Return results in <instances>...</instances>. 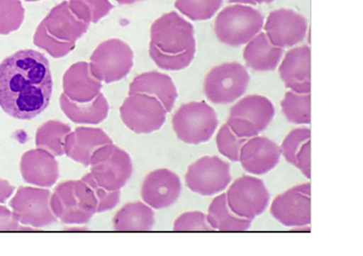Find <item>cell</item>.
Here are the masks:
<instances>
[{"label":"cell","instance_id":"6da1fadb","mask_svg":"<svg viewBox=\"0 0 363 256\" xmlns=\"http://www.w3.org/2000/svg\"><path fill=\"white\" fill-rule=\"evenodd\" d=\"M50 64L43 53L24 49L0 64V107L11 117L28 121L50 103Z\"/></svg>","mask_w":363,"mask_h":256},{"label":"cell","instance_id":"7a4b0ae2","mask_svg":"<svg viewBox=\"0 0 363 256\" xmlns=\"http://www.w3.org/2000/svg\"><path fill=\"white\" fill-rule=\"evenodd\" d=\"M196 51L194 27L176 11L164 13L152 23L150 56L160 69L181 71L187 68Z\"/></svg>","mask_w":363,"mask_h":256},{"label":"cell","instance_id":"3957f363","mask_svg":"<svg viewBox=\"0 0 363 256\" xmlns=\"http://www.w3.org/2000/svg\"><path fill=\"white\" fill-rule=\"evenodd\" d=\"M89 26L73 13L68 1H64L41 21L35 33L34 44L59 59L74 50L77 40L88 31Z\"/></svg>","mask_w":363,"mask_h":256},{"label":"cell","instance_id":"277c9868","mask_svg":"<svg viewBox=\"0 0 363 256\" xmlns=\"http://www.w3.org/2000/svg\"><path fill=\"white\" fill-rule=\"evenodd\" d=\"M263 16L253 7L234 5L224 8L214 23V32L222 43L240 47L261 32Z\"/></svg>","mask_w":363,"mask_h":256},{"label":"cell","instance_id":"5b68a950","mask_svg":"<svg viewBox=\"0 0 363 256\" xmlns=\"http://www.w3.org/2000/svg\"><path fill=\"white\" fill-rule=\"evenodd\" d=\"M218 125L216 111L205 101L185 103L172 117V128L177 138L195 145L208 142Z\"/></svg>","mask_w":363,"mask_h":256},{"label":"cell","instance_id":"8992f818","mask_svg":"<svg viewBox=\"0 0 363 256\" xmlns=\"http://www.w3.org/2000/svg\"><path fill=\"white\" fill-rule=\"evenodd\" d=\"M274 115V106L267 98L250 94L230 107L226 123L238 138H253L266 130Z\"/></svg>","mask_w":363,"mask_h":256},{"label":"cell","instance_id":"52a82bcc","mask_svg":"<svg viewBox=\"0 0 363 256\" xmlns=\"http://www.w3.org/2000/svg\"><path fill=\"white\" fill-rule=\"evenodd\" d=\"M134 52L130 45L119 39L103 41L91 55L93 75L106 84L125 78L134 65Z\"/></svg>","mask_w":363,"mask_h":256},{"label":"cell","instance_id":"ba28073f","mask_svg":"<svg viewBox=\"0 0 363 256\" xmlns=\"http://www.w3.org/2000/svg\"><path fill=\"white\" fill-rule=\"evenodd\" d=\"M247 69L237 62L213 67L206 76L203 90L214 104H230L241 97L249 86Z\"/></svg>","mask_w":363,"mask_h":256},{"label":"cell","instance_id":"9c48e42d","mask_svg":"<svg viewBox=\"0 0 363 256\" xmlns=\"http://www.w3.org/2000/svg\"><path fill=\"white\" fill-rule=\"evenodd\" d=\"M119 111L123 123L136 134L159 130L167 113L158 99L143 93L129 94Z\"/></svg>","mask_w":363,"mask_h":256},{"label":"cell","instance_id":"30bf717a","mask_svg":"<svg viewBox=\"0 0 363 256\" xmlns=\"http://www.w3.org/2000/svg\"><path fill=\"white\" fill-rule=\"evenodd\" d=\"M93 160V173L98 184L109 191H119L133 172L129 154L113 143L102 146Z\"/></svg>","mask_w":363,"mask_h":256},{"label":"cell","instance_id":"8fae6325","mask_svg":"<svg viewBox=\"0 0 363 256\" xmlns=\"http://www.w3.org/2000/svg\"><path fill=\"white\" fill-rule=\"evenodd\" d=\"M269 199L264 182L247 175L235 180L226 193L227 204L232 212L252 221L265 211Z\"/></svg>","mask_w":363,"mask_h":256},{"label":"cell","instance_id":"7c38bea8","mask_svg":"<svg viewBox=\"0 0 363 256\" xmlns=\"http://www.w3.org/2000/svg\"><path fill=\"white\" fill-rule=\"evenodd\" d=\"M232 180L230 164L218 156H204L188 167L185 183L193 192L213 196L226 188Z\"/></svg>","mask_w":363,"mask_h":256},{"label":"cell","instance_id":"4fadbf2b","mask_svg":"<svg viewBox=\"0 0 363 256\" xmlns=\"http://www.w3.org/2000/svg\"><path fill=\"white\" fill-rule=\"evenodd\" d=\"M270 212L286 226H303L311 223V184L295 186L275 198Z\"/></svg>","mask_w":363,"mask_h":256},{"label":"cell","instance_id":"5bb4252c","mask_svg":"<svg viewBox=\"0 0 363 256\" xmlns=\"http://www.w3.org/2000/svg\"><path fill=\"white\" fill-rule=\"evenodd\" d=\"M308 28L304 16L292 10L270 12L264 30L270 43L278 48L293 47L303 40Z\"/></svg>","mask_w":363,"mask_h":256},{"label":"cell","instance_id":"9a60e30c","mask_svg":"<svg viewBox=\"0 0 363 256\" xmlns=\"http://www.w3.org/2000/svg\"><path fill=\"white\" fill-rule=\"evenodd\" d=\"M179 177L169 169H158L148 173L141 187L143 200L151 208L162 209L174 204L180 196Z\"/></svg>","mask_w":363,"mask_h":256},{"label":"cell","instance_id":"2e32d148","mask_svg":"<svg viewBox=\"0 0 363 256\" xmlns=\"http://www.w3.org/2000/svg\"><path fill=\"white\" fill-rule=\"evenodd\" d=\"M279 73L286 88L298 94L311 93V48L302 45L289 50L279 66Z\"/></svg>","mask_w":363,"mask_h":256},{"label":"cell","instance_id":"e0dca14e","mask_svg":"<svg viewBox=\"0 0 363 256\" xmlns=\"http://www.w3.org/2000/svg\"><path fill=\"white\" fill-rule=\"evenodd\" d=\"M281 148L265 136L247 141L241 148L239 160L247 172L262 175L270 172L279 162Z\"/></svg>","mask_w":363,"mask_h":256},{"label":"cell","instance_id":"ac0fdd59","mask_svg":"<svg viewBox=\"0 0 363 256\" xmlns=\"http://www.w3.org/2000/svg\"><path fill=\"white\" fill-rule=\"evenodd\" d=\"M136 93L158 99L167 113H171L179 96L172 78L167 74L155 71L144 72L134 78L130 85L129 94Z\"/></svg>","mask_w":363,"mask_h":256},{"label":"cell","instance_id":"d6986e66","mask_svg":"<svg viewBox=\"0 0 363 256\" xmlns=\"http://www.w3.org/2000/svg\"><path fill=\"white\" fill-rule=\"evenodd\" d=\"M281 152L289 163L298 167L311 179V130L298 128L288 134L281 145Z\"/></svg>","mask_w":363,"mask_h":256},{"label":"cell","instance_id":"ffe728a7","mask_svg":"<svg viewBox=\"0 0 363 256\" xmlns=\"http://www.w3.org/2000/svg\"><path fill=\"white\" fill-rule=\"evenodd\" d=\"M283 55V48L275 47L261 32L247 43L243 59L250 68L257 72L274 71Z\"/></svg>","mask_w":363,"mask_h":256},{"label":"cell","instance_id":"44dd1931","mask_svg":"<svg viewBox=\"0 0 363 256\" xmlns=\"http://www.w3.org/2000/svg\"><path fill=\"white\" fill-rule=\"evenodd\" d=\"M66 93L73 98L92 100L100 94L101 82L91 72L90 65L86 62L73 65L64 77Z\"/></svg>","mask_w":363,"mask_h":256},{"label":"cell","instance_id":"7402d4cb","mask_svg":"<svg viewBox=\"0 0 363 256\" xmlns=\"http://www.w3.org/2000/svg\"><path fill=\"white\" fill-rule=\"evenodd\" d=\"M154 225V211L150 206L140 201L126 204L113 218V226L116 230H150Z\"/></svg>","mask_w":363,"mask_h":256},{"label":"cell","instance_id":"603a6c76","mask_svg":"<svg viewBox=\"0 0 363 256\" xmlns=\"http://www.w3.org/2000/svg\"><path fill=\"white\" fill-rule=\"evenodd\" d=\"M208 224L214 230L222 231H241L250 228L252 220L236 216L229 208L226 194L214 198L208 208Z\"/></svg>","mask_w":363,"mask_h":256},{"label":"cell","instance_id":"cb8c5ba5","mask_svg":"<svg viewBox=\"0 0 363 256\" xmlns=\"http://www.w3.org/2000/svg\"><path fill=\"white\" fill-rule=\"evenodd\" d=\"M283 113L289 122L296 125L311 123V94L289 91L281 101Z\"/></svg>","mask_w":363,"mask_h":256},{"label":"cell","instance_id":"d4e9b609","mask_svg":"<svg viewBox=\"0 0 363 256\" xmlns=\"http://www.w3.org/2000/svg\"><path fill=\"white\" fill-rule=\"evenodd\" d=\"M69 6L78 18L96 23L113 9L109 0H69Z\"/></svg>","mask_w":363,"mask_h":256},{"label":"cell","instance_id":"484cf974","mask_svg":"<svg viewBox=\"0 0 363 256\" xmlns=\"http://www.w3.org/2000/svg\"><path fill=\"white\" fill-rule=\"evenodd\" d=\"M223 0H176L175 7L192 21L212 18L220 9Z\"/></svg>","mask_w":363,"mask_h":256},{"label":"cell","instance_id":"4316f807","mask_svg":"<svg viewBox=\"0 0 363 256\" xmlns=\"http://www.w3.org/2000/svg\"><path fill=\"white\" fill-rule=\"evenodd\" d=\"M26 10L20 0H0V35L18 30L24 20Z\"/></svg>","mask_w":363,"mask_h":256},{"label":"cell","instance_id":"83f0119b","mask_svg":"<svg viewBox=\"0 0 363 256\" xmlns=\"http://www.w3.org/2000/svg\"><path fill=\"white\" fill-rule=\"evenodd\" d=\"M247 139L238 138L225 123V125L221 126L216 136L217 148L221 155L234 161V162H237V161H239L241 148L247 141Z\"/></svg>","mask_w":363,"mask_h":256},{"label":"cell","instance_id":"f1b7e54d","mask_svg":"<svg viewBox=\"0 0 363 256\" xmlns=\"http://www.w3.org/2000/svg\"><path fill=\"white\" fill-rule=\"evenodd\" d=\"M173 230L181 231L214 230L208 224L207 216L201 212H188L182 214L174 222Z\"/></svg>","mask_w":363,"mask_h":256},{"label":"cell","instance_id":"f546056e","mask_svg":"<svg viewBox=\"0 0 363 256\" xmlns=\"http://www.w3.org/2000/svg\"><path fill=\"white\" fill-rule=\"evenodd\" d=\"M230 3H238V4H245V5H252L255 6L257 4L254 1V0H228Z\"/></svg>","mask_w":363,"mask_h":256},{"label":"cell","instance_id":"4dcf8cb0","mask_svg":"<svg viewBox=\"0 0 363 256\" xmlns=\"http://www.w3.org/2000/svg\"><path fill=\"white\" fill-rule=\"evenodd\" d=\"M116 1L121 5H130V4L142 1V0H116Z\"/></svg>","mask_w":363,"mask_h":256},{"label":"cell","instance_id":"1f68e13d","mask_svg":"<svg viewBox=\"0 0 363 256\" xmlns=\"http://www.w3.org/2000/svg\"><path fill=\"white\" fill-rule=\"evenodd\" d=\"M255 4H270L272 2H274V0H254Z\"/></svg>","mask_w":363,"mask_h":256},{"label":"cell","instance_id":"d6a6232c","mask_svg":"<svg viewBox=\"0 0 363 256\" xmlns=\"http://www.w3.org/2000/svg\"><path fill=\"white\" fill-rule=\"evenodd\" d=\"M28 2L40 1V0H26Z\"/></svg>","mask_w":363,"mask_h":256}]
</instances>
